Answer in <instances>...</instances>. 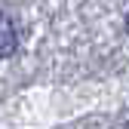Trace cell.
I'll use <instances>...</instances> for the list:
<instances>
[{"label":"cell","instance_id":"cell-1","mask_svg":"<svg viewBox=\"0 0 129 129\" xmlns=\"http://www.w3.org/2000/svg\"><path fill=\"white\" fill-rule=\"evenodd\" d=\"M15 46H19V37H15V25L6 12H0V58H6L15 52Z\"/></svg>","mask_w":129,"mask_h":129},{"label":"cell","instance_id":"cell-2","mask_svg":"<svg viewBox=\"0 0 129 129\" xmlns=\"http://www.w3.org/2000/svg\"><path fill=\"white\" fill-rule=\"evenodd\" d=\"M126 34H129V15H126Z\"/></svg>","mask_w":129,"mask_h":129}]
</instances>
